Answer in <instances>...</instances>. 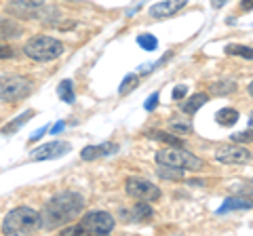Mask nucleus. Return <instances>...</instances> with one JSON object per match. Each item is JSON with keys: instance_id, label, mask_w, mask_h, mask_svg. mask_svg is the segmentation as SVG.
I'll return each instance as SVG.
<instances>
[{"instance_id": "c85d7f7f", "label": "nucleus", "mask_w": 253, "mask_h": 236, "mask_svg": "<svg viewBox=\"0 0 253 236\" xmlns=\"http://www.w3.org/2000/svg\"><path fill=\"white\" fill-rule=\"evenodd\" d=\"M13 49H9V46H2L0 44V59H9V57H13Z\"/></svg>"}, {"instance_id": "7c9ffc66", "label": "nucleus", "mask_w": 253, "mask_h": 236, "mask_svg": "<svg viewBox=\"0 0 253 236\" xmlns=\"http://www.w3.org/2000/svg\"><path fill=\"white\" fill-rule=\"evenodd\" d=\"M46 131H49V127H42V129H38L36 133H34V135H32V141H36V139H41L42 135H44V133Z\"/></svg>"}, {"instance_id": "bb28decb", "label": "nucleus", "mask_w": 253, "mask_h": 236, "mask_svg": "<svg viewBox=\"0 0 253 236\" xmlns=\"http://www.w3.org/2000/svg\"><path fill=\"white\" fill-rule=\"evenodd\" d=\"M171 129L177 131V133H190L192 127H190L188 122H177V120H171Z\"/></svg>"}, {"instance_id": "9d476101", "label": "nucleus", "mask_w": 253, "mask_h": 236, "mask_svg": "<svg viewBox=\"0 0 253 236\" xmlns=\"http://www.w3.org/2000/svg\"><path fill=\"white\" fill-rule=\"evenodd\" d=\"M188 4V0H161L150 6V15L154 19H167V17H173L179 9H184Z\"/></svg>"}, {"instance_id": "423d86ee", "label": "nucleus", "mask_w": 253, "mask_h": 236, "mask_svg": "<svg viewBox=\"0 0 253 236\" xmlns=\"http://www.w3.org/2000/svg\"><path fill=\"white\" fill-rule=\"evenodd\" d=\"M32 93V80L19 74H0V101H19Z\"/></svg>"}, {"instance_id": "aec40b11", "label": "nucleus", "mask_w": 253, "mask_h": 236, "mask_svg": "<svg viewBox=\"0 0 253 236\" xmlns=\"http://www.w3.org/2000/svg\"><path fill=\"white\" fill-rule=\"evenodd\" d=\"M234 91H236V82L232 80H219L211 84V93H215V95H228V93H234Z\"/></svg>"}, {"instance_id": "ddd939ff", "label": "nucleus", "mask_w": 253, "mask_h": 236, "mask_svg": "<svg viewBox=\"0 0 253 236\" xmlns=\"http://www.w3.org/2000/svg\"><path fill=\"white\" fill-rule=\"evenodd\" d=\"M230 194L241 196V198H247L253 202V179H239V182H232Z\"/></svg>"}, {"instance_id": "f8f14e48", "label": "nucleus", "mask_w": 253, "mask_h": 236, "mask_svg": "<svg viewBox=\"0 0 253 236\" xmlns=\"http://www.w3.org/2000/svg\"><path fill=\"white\" fill-rule=\"evenodd\" d=\"M118 152V144H99V146H86L84 150L81 152L83 160H95V158H101V156H108V154H116Z\"/></svg>"}, {"instance_id": "a211bd4d", "label": "nucleus", "mask_w": 253, "mask_h": 236, "mask_svg": "<svg viewBox=\"0 0 253 236\" xmlns=\"http://www.w3.org/2000/svg\"><path fill=\"white\" fill-rule=\"evenodd\" d=\"M215 120H217V124H221V127H232V124L239 120V112H236L234 108H221L215 114Z\"/></svg>"}, {"instance_id": "b1692460", "label": "nucleus", "mask_w": 253, "mask_h": 236, "mask_svg": "<svg viewBox=\"0 0 253 236\" xmlns=\"http://www.w3.org/2000/svg\"><path fill=\"white\" fill-rule=\"evenodd\" d=\"M137 42H139L141 49H146V51H154L156 46H158L156 36H152V34H141V36H137Z\"/></svg>"}, {"instance_id": "dca6fc26", "label": "nucleus", "mask_w": 253, "mask_h": 236, "mask_svg": "<svg viewBox=\"0 0 253 236\" xmlns=\"http://www.w3.org/2000/svg\"><path fill=\"white\" fill-rule=\"evenodd\" d=\"M209 97H207V93H196L194 97H190L184 106H181V112L184 114H194V112H199V110L207 104Z\"/></svg>"}, {"instance_id": "5701e85b", "label": "nucleus", "mask_w": 253, "mask_h": 236, "mask_svg": "<svg viewBox=\"0 0 253 236\" xmlns=\"http://www.w3.org/2000/svg\"><path fill=\"white\" fill-rule=\"evenodd\" d=\"M150 137H154L158 141H163V144H169V146H181V139L177 135H171V133H163V131H150L148 133Z\"/></svg>"}, {"instance_id": "cd10ccee", "label": "nucleus", "mask_w": 253, "mask_h": 236, "mask_svg": "<svg viewBox=\"0 0 253 236\" xmlns=\"http://www.w3.org/2000/svg\"><path fill=\"white\" fill-rule=\"evenodd\" d=\"M156 104H158V93H152V95L148 97V101L144 104V108L148 110V112H152V110L156 108Z\"/></svg>"}, {"instance_id": "2eb2a0df", "label": "nucleus", "mask_w": 253, "mask_h": 236, "mask_svg": "<svg viewBox=\"0 0 253 236\" xmlns=\"http://www.w3.org/2000/svg\"><path fill=\"white\" fill-rule=\"evenodd\" d=\"M253 202L247 198H241V196H232V198H226L224 204L217 209V213H226V211H243V209H251Z\"/></svg>"}, {"instance_id": "1a4fd4ad", "label": "nucleus", "mask_w": 253, "mask_h": 236, "mask_svg": "<svg viewBox=\"0 0 253 236\" xmlns=\"http://www.w3.org/2000/svg\"><path fill=\"white\" fill-rule=\"evenodd\" d=\"M215 160L221 164H245L251 160V152L245 146H221L215 150Z\"/></svg>"}, {"instance_id": "0eeeda50", "label": "nucleus", "mask_w": 253, "mask_h": 236, "mask_svg": "<svg viewBox=\"0 0 253 236\" xmlns=\"http://www.w3.org/2000/svg\"><path fill=\"white\" fill-rule=\"evenodd\" d=\"M125 190L131 198H137V200H146V202H152L161 198V188L154 186L152 182H148L144 177H129L125 182Z\"/></svg>"}, {"instance_id": "f257e3e1", "label": "nucleus", "mask_w": 253, "mask_h": 236, "mask_svg": "<svg viewBox=\"0 0 253 236\" xmlns=\"http://www.w3.org/2000/svg\"><path fill=\"white\" fill-rule=\"evenodd\" d=\"M83 209H84V198L78 192L66 190V192L55 194L42 207L41 228H44V230H57V228L72 224L83 213Z\"/></svg>"}, {"instance_id": "6ab92c4d", "label": "nucleus", "mask_w": 253, "mask_h": 236, "mask_svg": "<svg viewBox=\"0 0 253 236\" xmlns=\"http://www.w3.org/2000/svg\"><path fill=\"white\" fill-rule=\"evenodd\" d=\"M156 173H158V177L161 179H173V182H177V179L184 177V169L167 167V164H161V169H158Z\"/></svg>"}, {"instance_id": "2f4dec72", "label": "nucleus", "mask_w": 253, "mask_h": 236, "mask_svg": "<svg viewBox=\"0 0 253 236\" xmlns=\"http://www.w3.org/2000/svg\"><path fill=\"white\" fill-rule=\"evenodd\" d=\"M241 9L251 11V9H253V0H243V2H241Z\"/></svg>"}, {"instance_id": "f03ea898", "label": "nucleus", "mask_w": 253, "mask_h": 236, "mask_svg": "<svg viewBox=\"0 0 253 236\" xmlns=\"http://www.w3.org/2000/svg\"><path fill=\"white\" fill-rule=\"evenodd\" d=\"M41 230V213L32 207H15L2 222V234L23 236Z\"/></svg>"}, {"instance_id": "c9c22d12", "label": "nucleus", "mask_w": 253, "mask_h": 236, "mask_svg": "<svg viewBox=\"0 0 253 236\" xmlns=\"http://www.w3.org/2000/svg\"><path fill=\"white\" fill-rule=\"evenodd\" d=\"M251 124H253V112H251Z\"/></svg>"}, {"instance_id": "4be33fe9", "label": "nucleus", "mask_w": 253, "mask_h": 236, "mask_svg": "<svg viewBox=\"0 0 253 236\" xmlns=\"http://www.w3.org/2000/svg\"><path fill=\"white\" fill-rule=\"evenodd\" d=\"M226 53L228 55H239V57H245V59H253V49L251 46H245V44H228Z\"/></svg>"}, {"instance_id": "7ed1b4c3", "label": "nucleus", "mask_w": 253, "mask_h": 236, "mask_svg": "<svg viewBox=\"0 0 253 236\" xmlns=\"http://www.w3.org/2000/svg\"><path fill=\"white\" fill-rule=\"evenodd\" d=\"M116 226V219L114 215H110L108 211H89L81 222L72 228H63V236H70V234H97V236H104L110 234Z\"/></svg>"}, {"instance_id": "c756f323", "label": "nucleus", "mask_w": 253, "mask_h": 236, "mask_svg": "<svg viewBox=\"0 0 253 236\" xmlns=\"http://www.w3.org/2000/svg\"><path fill=\"white\" fill-rule=\"evenodd\" d=\"M186 93H188L186 86H175V89H173V99H181Z\"/></svg>"}, {"instance_id": "39448f33", "label": "nucleus", "mask_w": 253, "mask_h": 236, "mask_svg": "<svg viewBox=\"0 0 253 236\" xmlns=\"http://www.w3.org/2000/svg\"><path fill=\"white\" fill-rule=\"evenodd\" d=\"M23 53L34 61H53L63 53V44L51 36H34L23 46Z\"/></svg>"}, {"instance_id": "6e6552de", "label": "nucleus", "mask_w": 253, "mask_h": 236, "mask_svg": "<svg viewBox=\"0 0 253 236\" xmlns=\"http://www.w3.org/2000/svg\"><path fill=\"white\" fill-rule=\"evenodd\" d=\"M72 146L68 141H51V144H42L34 148L30 152V160H53V158H59V156H66Z\"/></svg>"}, {"instance_id": "412c9836", "label": "nucleus", "mask_w": 253, "mask_h": 236, "mask_svg": "<svg viewBox=\"0 0 253 236\" xmlns=\"http://www.w3.org/2000/svg\"><path fill=\"white\" fill-rule=\"evenodd\" d=\"M57 93H59V99H63L66 104H72V101H74V86H72V80H61Z\"/></svg>"}, {"instance_id": "72a5a7b5", "label": "nucleus", "mask_w": 253, "mask_h": 236, "mask_svg": "<svg viewBox=\"0 0 253 236\" xmlns=\"http://www.w3.org/2000/svg\"><path fill=\"white\" fill-rule=\"evenodd\" d=\"M63 127H66V122H57V124H55V127H53V133H59Z\"/></svg>"}, {"instance_id": "f704fd0d", "label": "nucleus", "mask_w": 253, "mask_h": 236, "mask_svg": "<svg viewBox=\"0 0 253 236\" xmlns=\"http://www.w3.org/2000/svg\"><path fill=\"white\" fill-rule=\"evenodd\" d=\"M249 95H251V97H253V82H251V84H249Z\"/></svg>"}, {"instance_id": "20e7f679", "label": "nucleus", "mask_w": 253, "mask_h": 236, "mask_svg": "<svg viewBox=\"0 0 253 236\" xmlns=\"http://www.w3.org/2000/svg\"><path fill=\"white\" fill-rule=\"evenodd\" d=\"M154 160L158 164H167V167H177V169H190V171H201L205 167L203 158L190 154L186 150H181V146H171L165 148V150H158Z\"/></svg>"}, {"instance_id": "f3484780", "label": "nucleus", "mask_w": 253, "mask_h": 236, "mask_svg": "<svg viewBox=\"0 0 253 236\" xmlns=\"http://www.w3.org/2000/svg\"><path fill=\"white\" fill-rule=\"evenodd\" d=\"M32 116H34V110H26L23 114H19L15 120H11L9 124H6V127L2 129V133H4V135H13V133H17L28 120H32Z\"/></svg>"}, {"instance_id": "9b49d317", "label": "nucleus", "mask_w": 253, "mask_h": 236, "mask_svg": "<svg viewBox=\"0 0 253 236\" xmlns=\"http://www.w3.org/2000/svg\"><path fill=\"white\" fill-rule=\"evenodd\" d=\"M121 215H123V222L144 224V222H150V219L154 217V211H152V207H150V202L139 200L131 211H121Z\"/></svg>"}, {"instance_id": "4468645a", "label": "nucleus", "mask_w": 253, "mask_h": 236, "mask_svg": "<svg viewBox=\"0 0 253 236\" xmlns=\"http://www.w3.org/2000/svg\"><path fill=\"white\" fill-rule=\"evenodd\" d=\"M23 34V28L17 21L0 17V38H19Z\"/></svg>"}, {"instance_id": "473e14b6", "label": "nucleus", "mask_w": 253, "mask_h": 236, "mask_svg": "<svg viewBox=\"0 0 253 236\" xmlns=\"http://www.w3.org/2000/svg\"><path fill=\"white\" fill-rule=\"evenodd\" d=\"M226 2H228V0H211V6H213V9H221Z\"/></svg>"}, {"instance_id": "393cba45", "label": "nucleus", "mask_w": 253, "mask_h": 236, "mask_svg": "<svg viewBox=\"0 0 253 236\" xmlns=\"http://www.w3.org/2000/svg\"><path fill=\"white\" fill-rule=\"evenodd\" d=\"M137 80H139L137 74H129V76H126L125 80H123V84H121V89H118V93H121V95H125V93L133 91V89L137 86Z\"/></svg>"}, {"instance_id": "a878e982", "label": "nucleus", "mask_w": 253, "mask_h": 236, "mask_svg": "<svg viewBox=\"0 0 253 236\" xmlns=\"http://www.w3.org/2000/svg\"><path fill=\"white\" fill-rule=\"evenodd\" d=\"M234 144H251L253 141V131H241V133H234L232 135Z\"/></svg>"}]
</instances>
